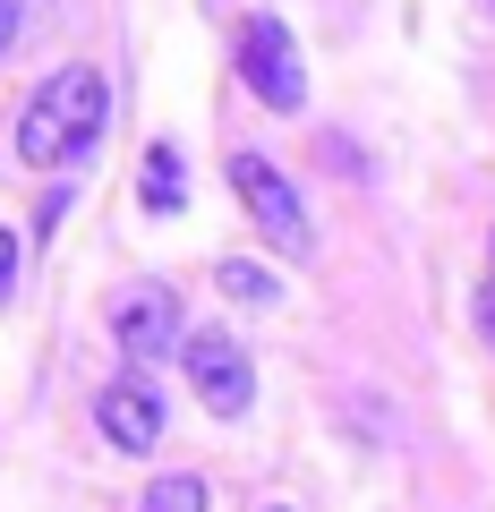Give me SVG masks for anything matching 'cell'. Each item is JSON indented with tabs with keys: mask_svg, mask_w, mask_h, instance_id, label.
Listing matches in <instances>:
<instances>
[{
	"mask_svg": "<svg viewBox=\"0 0 495 512\" xmlns=\"http://www.w3.org/2000/svg\"><path fill=\"white\" fill-rule=\"evenodd\" d=\"M137 197H146V214H180V197H188V163H180V146H146Z\"/></svg>",
	"mask_w": 495,
	"mask_h": 512,
	"instance_id": "obj_7",
	"label": "cell"
},
{
	"mask_svg": "<svg viewBox=\"0 0 495 512\" xmlns=\"http://www.w3.org/2000/svg\"><path fill=\"white\" fill-rule=\"evenodd\" d=\"M214 282H222V291H231V299H248V308H274V274H265V265H248V256H222V265H214Z\"/></svg>",
	"mask_w": 495,
	"mask_h": 512,
	"instance_id": "obj_8",
	"label": "cell"
},
{
	"mask_svg": "<svg viewBox=\"0 0 495 512\" xmlns=\"http://www.w3.org/2000/svg\"><path fill=\"white\" fill-rule=\"evenodd\" d=\"M180 359H188V384H197V402L214 410V419H248V402H257V367H248V350H239L222 325H197L180 342Z\"/></svg>",
	"mask_w": 495,
	"mask_h": 512,
	"instance_id": "obj_3",
	"label": "cell"
},
{
	"mask_svg": "<svg viewBox=\"0 0 495 512\" xmlns=\"http://www.w3.org/2000/svg\"><path fill=\"white\" fill-rule=\"evenodd\" d=\"M231 188H239V205H248V222L265 231V248L291 256V265H308V256H316V231H308V205H299V188L282 180L265 154H231Z\"/></svg>",
	"mask_w": 495,
	"mask_h": 512,
	"instance_id": "obj_2",
	"label": "cell"
},
{
	"mask_svg": "<svg viewBox=\"0 0 495 512\" xmlns=\"http://www.w3.org/2000/svg\"><path fill=\"white\" fill-rule=\"evenodd\" d=\"M18 43V0H0V52Z\"/></svg>",
	"mask_w": 495,
	"mask_h": 512,
	"instance_id": "obj_12",
	"label": "cell"
},
{
	"mask_svg": "<svg viewBox=\"0 0 495 512\" xmlns=\"http://www.w3.org/2000/svg\"><path fill=\"white\" fill-rule=\"evenodd\" d=\"M94 427H103L120 453H154V444H163V402H154V384H146V376L103 384V402H94Z\"/></svg>",
	"mask_w": 495,
	"mask_h": 512,
	"instance_id": "obj_6",
	"label": "cell"
},
{
	"mask_svg": "<svg viewBox=\"0 0 495 512\" xmlns=\"http://www.w3.org/2000/svg\"><path fill=\"white\" fill-rule=\"evenodd\" d=\"M146 512H205V478H154L146 487Z\"/></svg>",
	"mask_w": 495,
	"mask_h": 512,
	"instance_id": "obj_9",
	"label": "cell"
},
{
	"mask_svg": "<svg viewBox=\"0 0 495 512\" xmlns=\"http://www.w3.org/2000/svg\"><path fill=\"white\" fill-rule=\"evenodd\" d=\"M239 77H248V94H257L265 111H299V94H308V69H299V43L282 18H248L239 26Z\"/></svg>",
	"mask_w": 495,
	"mask_h": 512,
	"instance_id": "obj_4",
	"label": "cell"
},
{
	"mask_svg": "<svg viewBox=\"0 0 495 512\" xmlns=\"http://www.w3.org/2000/svg\"><path fill=\"white\" fill-rule=\"evenodd\" d=\"M478 333H487V342H495V282H487V291H478Z\"/></svg>",
	"mask_w": 495,
	"mask_h": 512,
	"instance_id": "obj_11",
	"label": "cell"
},
{
	"mask_svg": "<svg viewBox=\"0 0 495 512\" xmlns=\"http://www.w3.org/2000/svg\"><path fill=\"white\" fill-rule=\"evenodd\" d=\"M111 342L129 350V359H163L180 350V299L163 282H137L129 299H111Z\"/></svg>",
	"mask_w": 495,
	"mask_h": 512,
	"instance_id": "obj_5",
	"label": "cell"
},
{
	"mask_svg": "<svg viewBox=\"0 0 495 512\" xmlns=\"http://www.w3.org/2000/svg\"><path fill=\"white\" fill-rule=\"evenodd\" d=\"M265 512H291V504H265Z\"/></svg>",
	"mask_w": 495,
	"mask_h": 512,
	"instance_id": "obj_13",
	"label": "cell"
},
{
	"mask_svg": "<svg viewBox=\"0 0 495 512\" xmlns=\"http://www.w3.org/2000/svg\"><path fill=\"white\" fill-rule=\"evenodd\" d=\"M103 120H111V86H103V69H86V60H69L60 77H43V94L26 103V120H18V163H86L94 154V137H103Z\"/></svg>",
	"mask_w": 495,
	"mask_h": 512,
	"instance_id": "obj_1",
	"label": "cell"
},
{
	"mask_svg": "<svg viewBox=\"0 0 495 512\" xmlns=\"http://www.w3.org/2000/svg\"><path fill=\"white\" fill-rule=\"evenodd\" d=\"M9 282H18V239L0 231V299H9Z\"/></svg>",
	"mask_w": 495,
	"mask_h": 512,
	"instance_id": "obj_10",
	"label": "cell"
}]
</instances>
